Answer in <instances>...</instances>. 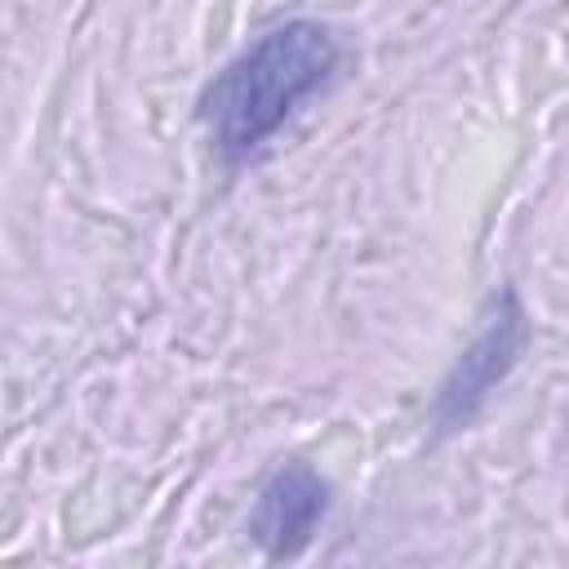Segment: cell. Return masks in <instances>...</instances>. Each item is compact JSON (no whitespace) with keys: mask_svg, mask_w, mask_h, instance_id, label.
<instances>
[{"mask_svg":"<svg viewBox=\"0 0 569 569\" xmlns=\"http://www.w3.org/2000/svg\"><path fill=\"white\" fill-rule=\"evenodd\" d=\"M342 62V44L325 22L289 18L244 44L200 89V124L227 164H244Z\"/></svg>","mask_w":569,"mask_h":569,"instance_id":"obj_1","label":"cell"},{"mask_svg":"<svg viewBox=\"0 0 569 569\" xmlns=\"http://www.w3.org/2000/svg\"><path fill=\"white\" fill-rule=\"evenodd\" d=\"M529 347V311L516 298V289H502L480 325V333L462 347V356L453 360V369L445 373L436 400H431V427L436 436L462 431L480 418V409L489 405V396L507 382V373L520 365Z\"/></svg>","mask_w":569,"mask_h":569,"instance_id":"obj_2","label":"cell"},{"mask_svg":"<svg viewBox=\"0 0 569 569\" xmlns=\"http://www.w3.org/2000/svg\"><path fill=\"white\" fill-rule=\"evenodd\" d=\"M329 511V485L307 462L276 467L249 511V538L262 547L267 560H293L316 538L320 520Z\"/></svg>","mask_w":569,"mask_h":569,"instance_id":"obj_3","label":"cell"}]
</instances>
